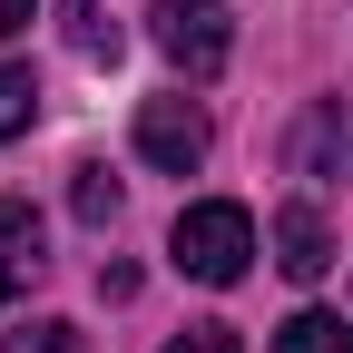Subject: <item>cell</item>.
Masks as SVG:
<instances>
[{
    "instance_id": "obj_1",
    "label": "cell",
    "mask_w": 353,
    "mask_h": 353,
    "mask_svg": "<svg viewBox=\"0 0 353 353\" xmlns=\"http://www.w3.org/2000/svg\"><path fill=\"white\" fill-rule=\"evenodd\" d=\"M167 255H176V275H196V285H236L255 265V216L236 196H206V206H187L167 226Z\"/></svg>"
},
{
    "instance_id": "obj_2",
    "label": "cell",
    "mask_w": 353,
    "mask_h": 353,
    "mask_svg": "<svg viewBox=\"0 0 353 353\" xmlns=\"http://www.w3.org/2000/svg\"><path fill=\"white\" fill-rule=\"evenodd\" d=\"M148 30H157V50H167L176 79H216L226 50H236V10H226V0H157Z\"/></svg>"
},
{
    "instance_id": "obj_6",
    "label": "cell",
    "mask_w": 353,
    "mask_h": 353,
    "mask_svg": "<svg viewBox=\"0 0 353 353\" xmlns=\"http://www.w3.org/2000/svg\"><path fill=\"white\" fill-rule=\"evenodd\" d=\"M39 265H50V255H39V216H30L20 196H0V304H10Z\"/></svg>"
},
{
    "instance_id": "obj_4",
    "label": "cell",
    "mask_w": 353,
    "mask_h": 353,
    "mask_svg": "<svg viewBox=\"0 0 353 353\" xmlns=\"http://www.w3.org/2000/svg\"><path fill=\"white\" fill-rule=\"evenodd\" d=\"M285 167H294V176H314V187H324V176H353V108H343V99L304 108V118H294V138H285Z\"/></svg>"
},
{
    "instance_id": "obj_12",
    "label": "cell",
    "mask_w": 353,
    "mask_h": 353,
    "mask_svg": "<svg viewBox=\"0 0 353 353\" xmlns=\"http://www.w3.org/2000/svg\"><path fill=\"white\" fill-rule=\"evenodd\" d=\"M167 353H245V334H236V324H187Z\"/></svg>"
},
{
    "instance_id": "obj_3",
    "label": "cell",
    "mask_w": 353,
    "mask_h": 353,
    "mask_svg": "<svg viewBox=\"0 0 353 353\" xmlns=\"http://www.w3.org/2000/svg\"><path fill=\"white\" fill-rule=\"evenodd\" d=\"M138 157L167 167V176L206 167V108H196V99H148V108H138Z\"/></svg>"
},
{
    "instance_id": "obj_11",
    "label": "cell",
    "mask_w": 353,
    "mask_h": 353,
    "mask_svg": "<svg viewBox=\"0 0 353 353\" xmlns=\"http://www.w3.org/2000/svg\"><path fill=\"white\" fill-rule=\"evenodd\" d=\"M0 353H88V334L79 324H30V334H10Z\"/></svg>"
},
{
    "instance_id": "obj_8",
    "label": "cell",
    "mask_w": 353,
    "mask_h": 353,
    "mask_svg": "<svg viewBox=\"0 0 353 353\" xmlns=\"http://www.w3.org/2000/svg\"><path fill=\"white\" fill-rule=\"evenodd\" d=\"M69 10V50L79 59H118V20H99V0H59Z\"/></svg>"
},
{
    "instance_id": "obj_9",
    "label": "cell",
    "mask_w": 353,
    "mask_h": 353,
    "mask_svg": "<svg viewBox=\"0 0 353 353\" xmlns=\"http://www.w3.org/2000/svg\"><path fill=\"white\" fill-rule=\"evenodd\" d=\"M39 118V79L30 69H10V59H0V138H20V128Z\"/></svg>"
},
{
    "instance_id": "obj_5",
    "label": "cell",
    "mask_w": 353,
    "mask_h": 353,
    "mask_svg": "<svg viewBox=\"0 0 353 353\" xmlns=\"http://www.w3.org/2000/svg\"><path fill=\"white\" fill-rule=\"evenodd\" d=\"M275 265H285L294 285H314L324 265H334V236H324L314 206H285V216H275Z\"/></svg>"
},
{
    "instance_id": "obj_10",
    "label": "cell",
    "mask_w": 353,
    "mask_h": 353,
    "mask_svg": "<svg viewBox=\"0 0 353 353\" xmlns=\"http://www.w3.org/2000/svg\"><path fill=\"white\" fill-rule=\"evenodd\" d=\"M69 206H79V226H108V216H118V176H108V167H79Z\"/></svg>"
},
{
    "instance_id": "obj_13",
    "label": "cell",
    "mask_w": 353,
    "mask_h": 353,
    "mask_svg": "<svg viewBox=\"0 0 353 353\" xmlns=\"http://www.w3.org/2000/svg\"><path fill=\"white\" fill-rule=\"evenodd\" d=\"M30 10H39V0H0V39H10V30H30Z\"/></svg>"
},
{
    "instance_id": "obj_7",
    "label": "cell",
    "mask_w": 353,
    "mask_h": 353,
    "mask_svg": "<svg viewBox=\"0 0 353 353\" xmlns=\"http://www.w3.org/2000/svg\"><path fill=\"white\" fill-rule=\"evenodd\" d=\"M275 353H353V334H343V314L304 304V314H285V324H275Z\"/></svg>"
}]
</instances>
